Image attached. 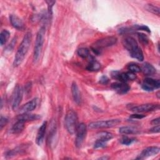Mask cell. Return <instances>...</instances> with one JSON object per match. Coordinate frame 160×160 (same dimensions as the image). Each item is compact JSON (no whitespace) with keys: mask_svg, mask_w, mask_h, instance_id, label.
<instances>
[{"mask_svg":"<svg viewBox=\"0 0 160 160\" xmlns=\"http://www.w3.org/2000/svg\"><path fill=\"white\" fill-rule=\"evenodd\" d=\"M121 122L120 119H114L106 121H94L89 123V128L91 129H102V128H112L117 126Z\"/></svg>","mask_w":160,"mask_h":160,"instance_id":"5b68a950","label":"cell"},{"mask_svg":"<svg viewBox=\"0 0 160 160\" xmlns=\"http://www.w3.org/2000/svg\"><path fill=\"white\" fill-rule=\"evenodd\" d=\"M101 64L94 59H91L89 62L86 69L89 71H98L101 69Z\"/></svg>","mask_w":160,"mask_h":160,"instance_id":"ffe728a7","label":"cell"},{"mask_svg":"<svg viewBox=\"0 0 160 160\" xmlns=\"http://www.w3.org/2000/svg\"><path fill=\"white\" fill-rule=\"evenodd\" d=\"M160 151V149L159 147L157 146H151L148 147L146 149H144L141 154L139 155V156L137 158V159H144L150 156H155L158 154Z\"/></svg>","mask_w":160,"mask_h":160,"instance_id":"30bf717a","label":"cell"},{"mask_svg":"<svg viewBox=\"0 0 160 160\" xmlns=\"http://www.w3.org/2000/svg\"><path fill=\"white\" fill-rule=\"evenodd\" d=\"M24 123L25 122L19 119H18V121L12 125L11 129V132L13 134L20 133L22 131V130L25 127Z\"/></svg>","mask_w":160,"mask_h":160,"instance_id":"d6986e66","label":"cell"},{"mask_svg":"<svg viewBox=\"0 0 160 160\" xmlns=\"http://www.w3.org/2000/svg\"><path fill=\"white\" fill-rule=\"evenodd\" d=\"M145 8L146 9L147 11L153 13V14H157L158 16H159V8L153 4H146Z\"/></svg>","mask_w":160,"mask_h":160,"instance_id":"484cf974","label":"cell"},{"mask_svg":"<svg viewBox=\"0 0 160 160\" xmlns=\"http://www.w3.org/2000/svg\"><path fill=\"white\" fill-rule=\"evenodd\" d=\"M31 39H32L31 33L30 32H26L19 46L18 47V49L16 53L14 61H13V65L14 67L19 66L23 62L28 52V50L30 48Z\"/></svg>","mask_w":160,"mask_h":160,"instance_id":"6da1fadb","label":"cell"},{"mask_svg":"<svg viewBox=\"0 0 160 160\" xmlns=\"http://www.w3.org/2000/svg\"><path fill=\"white\" fill-rule=\"evenodd\" d=\"M127 76H128V80H134L136 78V76L135 74V73H133L132 72H127Z\"/></svg>","mask_w":160,"mask_h":160,"instance_id":"e575fe53","label":"cell"},{"mask_svg":"<svg viewBox=\"0 0 160 160\" xmlns=\"http://www.w3.org/2000/svg\"><path fill=\"white\" fill-rule=\"evenodd\" d=\"M142 88L146 91H152L155 89H159L160 82L159 79H154L151 78H146L142 84Z\"/></svg>","mask_w":160,"mask_h":160,"instance_id":"9c48e42d","label":"cell"},{"mask_svg":"<svg viewBox=\"0 0 160 160\" xmlns=\"http://www.w3.org/2000/svg\"><path fill=\"white\" fill-rule=\"evenodd\" d=\"M159 108V105L158 104H144L138 106H134L129 108L132 111L139 113V112H150L154 110H157Z\"/></svg>","mask_w":160,"mask_h":160,"instance_id":"52a82bcc","label":"cell"},{"mask_svg":"<svg viewBox=\"0 0 160 160\" xmlns=\"http://www.w3.org/2000/svg\"><path fill=\"white\" fill-rule=\"evenodd\" d=\"M112 134L109 132L106 131H102L98 134V138L104 140L106 142L111 140L112 138Z\"/></svg>","mask_w":160,"mask_h":160,"instance_id":"cb8c5ba5","label":"cell"},{"mask_svg":"<svg viewBox=\"0 0 160 160\" xmlns=\"http://www.w3.org/2000/svg\"><path fill=\"white\" fill-rule=\"evenodd\" d=\"M108 82H109V78L105 75L102 76L100 78L99 81V82L101 84H106L108 83Z\"/></svg>","mask_w":160,"mask_h":160,"instance_id":"1f68e13d","label":"cell"},{"mask_svg":"<svg viewBox=\"0 0 160 160\" xmlns=\"http://www.w3.org/2000/svg\"><path fill=\"white\" fill-rule=\"evenodd\" d=\"M159 131H160L159 124L155 126L154 127L150 129V132H152V133H158V132H159Z\"/></svg>","mask_w":160,"mask_h":160,"instance_id":"d590c367","label":"cell"},{"mask_svg":"<svg viewBox=\"0 0 160 160\" xmlns=\"http://www.w3.org/2000/svg\"><path fill=\"white\" fill-rule=\"evenodd\" d=\"M141 71H142L146 75H152L156 72V68L149 62H144L142 64L141 68Z\"/></svg>","mask_w":160,"mask_h":160,"instance_id":"ac0fdd59","label":"cell"},{"mask_svg":"<svg viewBox=\"0 0 160 160\" xmlns=\"http://www.w3.org/2000/svg\"><path fill=\"white\" fill-rule=\"evenodd\" d=\"M129 54L132 58H135L139 61H142L144 60V55L141 49L139 47L129 52Z\"/></svg>","mask_w":160,"mask_h":160,"instance_id":"7402d4cb","label":"cell"},{"mask_svg":"<svg viewBox=\"0 0 160 160\" xmlns=\"http://www.w3.org/2000/svg\"><path fill=\"white\" fill-rule=\"evenodd\" d=\"M46 126H47V122L44 121L38 129L36 140V143L39 146L41 145L42 143L43 142L46 129Z\"/></svg>","mask_w":160,"mask_h":160,"instance_id":"2e32d148","label":"cell"},{"mask_svg":"<svg viewBox=\"0 0 160 160\" xmlns=\"http://www.w3.org/2000/svg\"><path fill=\"white\" fill-rule=\"evenodd\" d=\"M106 144H107V142L104 141V140H102L101 139H97V140L95 141L94 142V148H96V149H98V148H104L106 146Z\"/></svg>","mask_w":160,"mask_h":160,"instance_id":"f1b7e54d","label":"cell"},{"mask_svg":"<svg viewBox=\"0 0 160 160\" xmlns=\"http://www.w3.org/2000/svg\"><path fill=\"white\" fill-rule=\"evenodd\" d=\"M71 93L74 101L77 104H81V95L79 89V88L76 84V82H73L71 84Z\"/></svg>","mask_w":160,"mask_h":160,"instance_id":"5bb4252c","label":"cell"},{"mask_svg":"<svg viewBox=\"0 0 160 160\" xmlns=\"http://www.w3.org/2000/svg\"><path fill=\"white\" fill-rule=\"evenodd\" d=\"M128 69L129 71L132 72L133 73L139 72L141 71V68L138 64H134V63L129 64L128 66Z\"/></svg>","mask_w":160,"mask_h":160,"instance_id":"4316f807","label":"cell"},{"mask_svg":"<svg viewBox=\"0 0 160 160\" xmlns=\"http://www.w3.org/2000/svg\"><path fill=\"white\" fill-rule=\"evenodd\" d=\"M41 118V116L38 114H31L29 112H24L21 113L18 116V119L21 120L24 122H28V121H36Z\"/></svg>","mask_w":160,"mask_h":160,"instance_id":"e0dca14e","label":"cell"},{"mask_svg":"<svg viewBox=\"0 0 160 160\" xmlns=\"http://www.w3.org/2000/svg\"><path fill=\"white\" fill-rule=\"evenodd\" d=\"M23 96V89L22 88L18 85L16 86L13 96H12V108L13 110H16L19 106V104L22 101Z\"/></svg>","mask_w":160,"mask_h":160,"instance_id":"ba28073f","label":"cell"},{"mask_svg":"<svg viewBox=\"0 0 160 160\" xmlns=\"http://www.w3.org/2000/svg\"><path fill=\"white\" fill-rule=\"evenodd\" d=\"M87 132V128L86 125L84 123H80L78 124L76 131V140L75 144L76 147L80 148L86 138Z\"/></svg>","mask_w":160,"mask_h":160,"instance_id":"8992f818","label":"cell"},{"mask_svg":"<svg viewBox=\"0 0 160 160\" xmlns=\"http://www.w3.org/2000/svg\"><path fill=\"white\" fill-rule=\"evenodd\" d=\"M137 34H138V39L139 40V41H141V42H142L144 44H147L148 43L149 39L146 34L141 33V32H138V33H137Z\"/></svg>","mask_w":160,"mask_h":160,"instance_id":"f546056e","label":"cell"},{"mask_svg":"<svg viewBox=\"0 0 160 160\" xmlns=\"http://www.w3.org/2000/svg\"><path fill=\"white\" fill-rule=\"evenodd\" d=\"M45 32L46 28L44 26H42L37 33L33 54V60L34 62H36L41 56V51L44 42Z\"/></svg>","mask_w":160,"mask_h":160,"instance_id":"3957f363","label":"cell"},{"mask_svg":"<svg viewBox=\"0 0 160 160\" xmlns=\"http://www.w3.org/2000/svg\"><path fill=\"white\" fill-rule=\"evenodd\" d=\"M8 120L6 118L1 116V119H0V128L1 129H2L3 128V127L4 126H6V124L8 123Z\"/></svg>","mask_w":160,"mask_h":160,"instance_id":"d6a6232c","label":"cell"},{"mask_svg":"<svg viewBox=\"0 0 160 160\" xmlns=\"http://www.w3.org/2000/svg\"><path fill=\"white\" fill-rule=\"evenodd\" d=\"M111 88L120 94L127 93L130 90V87L128 84L123 82H115L111 84Z\"/></svg>","mask_w":160,"mask_h":160,"instance_id":"8fae6325","label":"cell"},{"mask_svg":"<svg viewBox=\"0 0 160 160\" xmlns=\"http://www.w3.org/2000/svg\"><path fill=\"white\" fill-rule=\"evenodd\" d=\"M99 159H108V158H104V157H103V158H100Z\"/></svg>","mask_w":160,"mask_h":160,"instance_id":"74e56055","label":"cell"},{"mask_svg":"<svg viewBox=\"0 0 160 160\" xmlns=\"http://www.w3.org/2000/svg\"><path fill=\"white\" fill-rule=\"evenodd\" d=\"M145 117V115H143V114H133L132 115L130 116V118H132V119H141Z\"/></svg>","mask_w":160,"mask_h":160,"instance_id":"836d02e7","label":"cell"},{"mask_svg":"<svg viewBox=\"0 0 160 160\" xmlns=\"http://www.w3.org/2000/svg\"><path fill=\"white\" fill-rule=\"evenodd\" d=\"M117 42V38L114 36H108L96 41L92 46V49L94 53L98 54L101 51L106 48L110 47L115 44Z\"/></svg>","mask_w":160,"mask_h":160,"instance_id":"277c9868","label":"cell"},{"mask_svg":"<svg viewBox=\"0 0 160 160\" xmlns=\"http://www.w3.org/2000/svg\"><path fill=\"white\" fill-rule=\"evenodd\" d=\"M77 53H78V55L82 58H86L89 56V51L88 48H79L78 51H77Z\"/></svg>","mask_w":160,"mask_h":160,"instance_id":"d4e9b609","label":"cell"},{"mask_svg":"<svg viewBox=\"0 0 160 160\" xmlns=\"http://www.w3.org/2000/svg\"><path fill=\"white\" fill-rule=\"evenodd\" d=\"M159 122H160L159 118H157L151 121V124H152L154 125H158V124H159Z\"/></svg>","mask_w":160,"mask_h":160,"instance_id":"8d00e7d4","label":"cell"},{"mask_svg":"<svg viewBox=\"0 0 160 160\" xmlns=\"http://www.w3.org/2000/svg\"><path fill=\"white\" fill-rule=\"evenodd\" d=\"M64 124L68 132L73 134L76 133L78 126V118L77 113L73 110H69L66 113L64 118Z\"/></svg>","mask_w":160,"mask_h":160,"instance_id":"7a4b0ae2","label":"cell"},{"mask_svg":"<svg viewBox=\"0 0 160 160\" xmlns=\"http://www.w3.org/2000/svg\"><path fill=\"white\" fill-rule=\"evenodd\" d=\"M38 104V99L34 98L30 101L26 102L25 104H24L19 109V111L21 113L24 112H29L32 111H33L37 106Z\"/></svg>","mask_w":160,"mask_h":160,"instance_id":"9a60e30c","label":"cell"},{"mask_svg":"<svg viewBox=\"0 0 160 160\" xmlns=\"http://www.w3.org/2000/svg\"><path fill=\"white\" fill-rule=\"evenodd\" d=\"M10 36V32L6 29L2 30L0 34V44L1 46H3L4 44H6V42H7L8 39H9Z\"/></svg>","mask_w":160,"mask_h":160,"instance_id":"603a6c76","label":"cell"},{"mask_svg":"<svg viewBox=\"0 0 160 160\" xmlns=\"http://www.w3.org/2000/svg\"><path fill=\"white\" fill-rule=\"evenodd\" d=\"M9 20L11 25L18 30H23L25 28V25L23 21L16 15L11 14L9 16Z\"/></svg>","mask_w":160,"mask_h":160,"instance_id":"4fadbf2b","label":"cell"},{"mask_svg":"<svg viewBox=\"0 0 160 160\" xmlns=\"http://www.w3.org/2000/svg\"><path fill=\"white\" fill-rule=\"evenodd\" d=\"M119 132L122 134H132L139 132V130L132 126H123L119 128Z\"/></svg>","mask_w":160,"mask_h":160,"instance_id":"44dd1931","label":"cell"},{"mask_svg":"<svg viewBox=\"0 0 160 160\" xmlns=\"http://www.w3.org/2000/svg\"><path fill=\"white\" fill-rule=\"evenodd\" d=\"M46 3L48 4V16H51L52 14V8L53 6V5L55 4V1H46Z\"/></svg>","mask_w":160,"mask_h":160,"instance_id":"4dcf8cb0","label":"cell"},{"mask_svg":"<svg viewBox=\"0 0 160 160\" xmlns=\"http://www.w3.org/2000/svg\"><path fill=\"white\" fill-rule=\"evenodd\" d=\"M122 44L125 49L129 52H131L139 47L138 44L135 39L131 36L125 37L122 40Z\"/></svg>","mask_w":160,"mask_h":160,"instance_id":"7c38bea8","label":"cell"},{"mask_svg":"<svg viewBox=\"0 0 160 160\" xmlns=\"http://www.w3.org/2000/svg\"><path fill=\"white\" fill-rule=\"evenodd\" d=\"M135 141H136V139L134 138H129L127 136H124L121 139V142L124 145L128 146L131 144Z\"/></svg>","mask_w":160,"mask_h":160,"instance_id":"83f0119b","label":"cell"}]
</instances>
